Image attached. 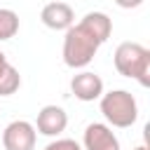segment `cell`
I'll return each mask as SVG.
<instances>
[{"label": "cell", "instance_id": "6da1fadb", "mask_svg": "<svg viewBox=\"0 0 150 150\" xmlns=\"http://www.w3.org/2000/svg\"><path fill=\"white\" fill-rule=\"evenodd\" d=\"M98 47L101 42L82 23H73L70 28H66L63 38V63L68 68H87L94 61Z\"/></svg>", "mask_w": 150, "mask_h": 150}, {"label": "cell", "instance_id": "7a4b0ae2", "mask_svg": "<svg viewBox=\"0 0 150 150\" xmlns=\"http://www.w3.org/2000/svg\"><path fill=\"white\" fill-rule=\"evenodd\" d=\"M115 68L120 75L136 80L141 87H150V49L138 42H122L115 49Z\"/></svg>", "mask_w": 150, "mask_h": 150}, {"label": "cell", "instance_id": "3957f363", "mask_svg": "<svg viewBox=\"0 0 150 150\" xmlns=\"http://www.w3.org/2000/svg\"><path fill=\"white\" fill-rule=\"evenodd\" d=\"M101 112L108 124L117 129H127L138 120V103L131 91L112 89L108 94H101Z\"/></svg>", "mask_w": 150, "mask_h": 150}, {"label": "cell", "instance_id": "277c9868", "mask_svg": "<svg viewBox=\"0 0 150 150\" xmlns=\"http://www.w3.org/2000/svg\"><path fill=\"white\" fill-rule=\"evenodd\" d=\"M38 131L26 120H14L2 131V145L5 150H33L35 148Z\"/></svg>", "mask_w": 150, "mask_h": 150}, {"label": "cell", "instance_id": "5b68a950", "mask_svg": "<svg viewBox=\"0 0 150 150\" xmlns=\"http://www.w3.org/2000/svg\"><path fill=\"white\" fill-rule=\"evenodd\" d=\"M82 150H120V138L103 122H91L82 136Z\"/></svg>", "mask_w": 150, "mask_h": 150}, {"label": "cell", "instance_id": "8992f818", "mask_svg": "<svg viewBox=\"0 0 150 150\" xmlns=\"http://www.w3.org/2000/svg\"><path fill=\"white\" fill-rule=\"evenodd\" d=\"M33 127L42 136H59L68 127V115H66V110L61 105H45L38 112V120H35Z\"/></svg>", "mask_w": 150, "mask_h": 150}, {"label": "cell", "instance_id": "52a82bcc", "mask_svg": "<svg viewBox=\"0 0 150 150\" xmlns=\"http://www.w3.org/2000/svg\"><path fill=\"white\" fill-rule=\"evenodd\" d=\"M70 91L75 94V98H80V101H84V103L96 101V98H101V94H103V80H101L96 73H91V70H82V73L73 75V80H70Z\"/></svg>", "mask_w": 150, "mask_h": 150}, {"label": "cell", "instance_id": "ba28073f", "mask_svg": "<svg viewBox=\"0 0 150 150\" xmlns=\"http://www.w3.org/2000/svg\"><path fill=\"white\" fill-rule=\"evenodd\" d=\"M40 19L52 30H66V28H70L75 23V12H73V7L68 2H59L56 0V2H47L42 7Z\"/></svg>", "mask_w": 150, "mask_h": 150}, {"label": "cell", "instance_id": "9c48e42d", "mask_svg": "<svg viewBox=\"0 0 150 150\" xmlns=\"http://www.w3.org/2000/svg\"><path fill=\"white\" fill-rule=\"evenodd\" d=\"M80 23L103 45L108 38H110V33H112V21H110V16L108 14H103V12H89V14H84L82 19H80Z\"/></svg>", "mask_w": 150, "mask_h": 150}, {"label": "cell", "instance_id": "30bf717a", "mask_svg": "<svg viewBox=\"0 0 150 150\" xmlns=\"http://www.w3.org/2000/svg\"><path fill=\"white\" fill-rule=\"evenodd\" d=\"M21 87V75L19 70L7 61V56L0 52V96H12Z\"/></svg>", "mask_w": 150, "mask_h": 150}, {"label": "cell", "instance_id": "8fae6325", "mask_svg": "<svg viewBox=\"0 0 150 150\" xmlns=\"http://www.w3.org/2000/svg\"><path fill=\"white\" fill-rule=\"evenodd\" d=\"M19 33V14L14 9H0V42L12 40Z\"/></svg>", "mask_w": 150, "mask_h": 150}, {"label": "cell", "instance_id": "7c38bea8", "mask_svg": "<svg viewBox=\"0 0 150 150\" xmlns=\"http://www.w3.org/2000/svg\"><path fill=\"white\" fill-rule=\"evenodd\" d=\"M45 150H82V145L73 138H56L45 145Z\"/></svg>", "mask_w": 150, "mask_h": 150}, {"label": "cell", "instance_id": "4fadbf2b", "mask_svg": "<svg viewBox=\"0 0 150 150\" xmlns=\"http://www.w3.org/2000/svg\"><path fill=\"white\" fill-rule=\"evenodd\" d=\"M115 5L122 9H134V7H141L143 0H115Z\"/></svg>", "mask_w": 150, "mask_h": 150}, {"label": "cell", "instance_id": "5bb4252c", "mask_svg": "<svg viewBox=\"0 0 150 150\" xmlns=\"http://www.w3.org/2000/svg\"><path fill=\"white\" fill-rule=\"evenodd\" d=\"M134 150H148V148H145V145H138V148H134Z\"/></svg>", "mask_w": 150, "mask_h": 150}]
</instances>
